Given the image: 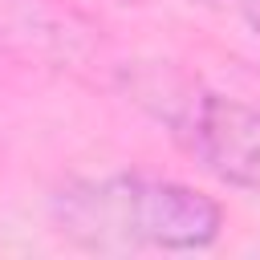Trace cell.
<instances>
[{"instance_id": "obj_1", "label": "cell", "mask_w": 260, "mask_h": 260, "mask_svg": "<svg viewBox=\"0 0 260 260\" xmlns=\"http://www.w3.org/2000/svg\"><path fill=\"white\" fill-rule=\"evenodd\" d=\"M53 228L89 252H195L219 240L223 207L179 179L118 171L65 183L49 203Z\"/></svg>"}, {"instance_id": "obj_2", "label": "cell", "mask_w": 260, "mask_h": 260, "mask_svg": "<svg viewBox=\"0 0 260 260\" xmlns=\"http://www.w3.org/2000/svg\"><path fill=\"white\" fill-rule=\"evenodd\" d=\"M126 93L219 183L260 195V110L167 65L122 69Z\"/></svg>"}, {"instance_id": "obj_3", "label": "cell", "mask_w": 260, "mask_h": 260, "mask_svg": "<svg viewBox=\"0 0 260 260\" xmlns=\"http://www.w3.org/2000/svg\"><path fill=\"white\" fill-rule=\"evenodd\" d=\"M0 49L53 69H85L102 57L98 28L69 0H0Z\"/></svg>"}, {"instance_id": "obj_4", "label": "cell", "mask_w": 260, "mask_h": 260, "mask_svg": "<svg viewBox=\"0 0 260 260\" xmlns=\"http://www.w3.org/2000/svg\"><path fill=\"white\" fill-rule=\"evenodd\" d=\"M228 8H232L236 16H244V20L260 32V0H228Z\"/></svg>"}]
</instances>
